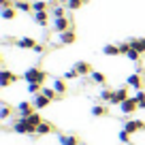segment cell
I'll return each mask as SVG.
<instances>
[{
    "mask_svg": "<svg viewBox=\"0 0 145 145\" xmlns=\"http://www.w3.org/2000/svg\"><path fill=\"white\" fill-rule=\"evenodd\" d=\"M15 45H17L19 49H32V51H36V54H43V45H39V43H36L34 39H30V36L17 39V41H15Z\"/></svg>",
    "mask_w": 145,
    "mask_h": 145,
    "instance_id": "obj_1",
    "label": "cell"
},
{
    "mask_svg": "<svg viewBox=\"0 0 145 145\" xmlns=\"http://www.w3.org/2000/svg\"><path fill=\"white\" fill-rule=\"evenodd\" d=\"M24 79H26L28 83H43L45 81V72H43L41 68L32 66V68H28V71L24 72Z\"/></svg>",
    "mask_w": 145,
    "mask_h": 145,
    "instance_id": "obj_2",
    "label": "cell"
},
{
    "mask_svg": "<svg viewBox=\"0 0 145 145\" xmlns=\"http://www.w3.org/2000/svg\"><path fill=\"white\" fill-rule=\"evenodd\" d=\"M137 109H139V100H137V98H128V100H124V103L120 105V111H122L124 115L135 113Z\"/></svg>",
    "mask_w": 145,
    "mask_h": 145,
    "instance_id": "obj_3",
    "label": "cell"
},
{
    "mask_svg": "<svg viewBox=\"0 0 145 145\" xmlns=\"http://www.w3.org/2000/svg\"><path fill=\"white\" fill-rule=\"evenodd\" d=\"M124 100H128V90L126 88H120V90H113V96H111V103L109 105H122Z\"/></svg>",
    "mask_w": 145,
    "mask_h": 145,
    "instance_id": "obj_4",
    "label": "cell"
},
{
    "mask_svg": "<svg viewBox=\"0 0 145 145\" xmlns=\"http://www.w3.org/2000/svg\"><path fill=\"white\" fill-rule=\"evenodd\" d=\"M124 130H128L130 135L132 132H139V130H145V122H141V120H128L124 124Z\"/></svg>",
    "mask_w": 145,
    "mask_h": 145,
    "instance_id": "obj_5",
    "label": "cell"
},
{
    "mask_svg": "<svg viewBox=\"0 0 145 145\" xmlns=\"http://www.w3.org/2000/svg\"><path fill=\"white\" fill-rule=\"evenodd\" d=\"M54 30H56V32H66V30H71V22H68V17H56V19H54Z\"/></svg>",
    "mask_w": 145,
    "mask_h": 145,
    "instance_id": "obj_6",
    "label": "cell"
},
{
    "mask_svg": "<svg viewBox=\"0 0 145 145\" xmlns=\"http://www.w3.org/2000/svg\"><path fill=\"white\" fill-rule=\"evenodd\" d=\"M13 81H17V75H13L11 71H2V72H0V86H2V88L11 86Z\"/></svg>",
    "mask_w": 145,
    "mask_h": 145,
    "instance_id": "obj_7",
    "label": "cell"
},
{
    "mask_svg": "<svg viewBox=\"0 0 145 145\" xmlns=\"http://www.w3.org/2000/svg\"><path fill=\"white\" fill-rule=\"evenodd\" d=\"M24 120H26V124L30 126V135H34L36 128H39V124L43 122V120L39 118V113H32V115H28V118H24Z\"/></svg>",
    "mask_w": 145,
    "mask_h": 145,
    "instance_id": "obj_8",
    "label": "cell"
},
{
    "mask_svg": "<svg viewBox=\"0 0 145 145\" xmlns=\"http://www.w3.org/2000/svg\"><path fill=\"white\" fill-rule=\"evenodd\" d=\"M17 113L22 115V118H28V115L34 113V105L32 103H19L17 105Z\"/></svg>",
    "mask_w": 145,
    "mask_h": 145,
    "instance_id": "obj_9",
    "label": "cell"
},
{
    "mask_svg": "<svg viewBox=\"0 0 145 145\" xmlns=\"http://www.w3.org/2000/svg\"><path fill=\"white\" fill-rule=\"evenodd\" d=\"M13 130H15V132H19V135H30V126L26 124V120H24V118L15 120V124H13Z\"/></svg>",
    "mask_w": 145,
    "mask_h": 145,
    "instance_id": "obj_10",
    "label": "cell"
},
{
    "mask_svg": "<svg viewBox=\"0 0 145 145\" xmlns=\"http://www.w3.org/2000/svg\"><path fill=\"white\" fill-rule=\"evenodd\" d=\"M126 83H128L130 88H135V90H141V86H143V79H141L139 72H132V75H128Z\"/></svg>",
    "mask_w": 145,
    "mask_h": 145,
    "instance_id": "obj_11",
    "label": "cell"
},
{
    "mask_svg": "<svg viewBox=\"0 0 145 145\" xmlns=\"http://www.w3.org/2000/svg\"><path fill=\"white\" fill-rule=\"evenodd\" d=\"M49 103H51V100L47 98V96H43V94H34V100H32V105H34L36 109H45Z\"/></svg>",
    "mask_w": 145,
    "mask_h": 145,
    "instance_id": "obj_12",
    "label": "cell"
},
{
    "mask_svg": "<svg viewBox=\"0 0 145 145\" xmlns=\"http://www.w3.org/2000/svg\"><path fill=\"white\" fill-rule=\"evenodd\" d=\"M60 43H62V45H72V43H75V32L72 30L60 32Z\"/></svg>",
    "mask_w": 145,
    "mask_h": 145,
    "instance_id": "obj_13",
    "label": "cell"
},
{
    "mask_svg": "<svg viewBox=\"0 0 145 145\" xmlns=\"http://www.w3.org/2000/svg\"><path fill=\"white\" fill-rule=\"evenodd\" d=\"M13 7L17 11H22V13H30V11H32V5H30V2H26V0H15Z\"/></svg>",
    "mask_w": 145,
    "mask_h": 145,
    "instance_id": "obj_14",
    "label": "cell"
},
{
    "mask_svg": "<svg viewBox=\"0 0 145 145\" xmlns=\"http://www.w3.org/2000/svg\"><path fill=\"white\" fill-rule=\"evenodd\" d=\"M2 19H15V15H17V9H15V7H2Z\"/></svg>",
    "mask_w": 145,
    "mask_h": 145,
    "instance_id": "obj_15",
    "label": "cell"
},
{
    "mask_svg": "<svg viewBox=\"0 0 145 145\" xmlns=\"http://www.w3.org/2000/svg\"><path fill=\"white\" fill-rule=\"evenodd\" d=\"M109 113V107H105V105H96V107H92V115L94 118H103V115Z\"/></svg>",
    "mask_w": 145,
    "mask_h": 145,
    "instance_id": "obj_16",
    "label": "cell"
},
{
    "mask_svg": "<svg viewBox=\"0 0 145 145\" xmlns=\"http://www.w3.org/2000/svg\"><path fill=\"white\" fill-rule=\"evenodd\" d=\"M130 47H132V49H137L139 54H143V51H145V39H132Z\"/></svg>",
    "mask_w": 145,
    "mask_h": 145,
    "instance_id": "obj_17",
    "label": "cell"
},
{
    "mask_svg": "<svg viewBox=\"0 0 145 145\" xmlns=\"http://www.w3.org/2000/svg\"><path fill=\"white\" fill-rule=\"evenodd\" d=\"M103 54L105 56H120L122 51H120V45H105L103 47Z\"/></svg>",
    "mask_w": 145,
    "mask_h": 145,
    "instance_id": "obj_18",
    "label": "cell"
},
{
    "mask_svg": "<svg viewBox=\"0 0 145 145\" xmlns=\"http://www.w3.org/2000/svg\"><path fill=\"white\" fill-rule=\"evenodd\" d=\"M51 130H54V126H51L49 122H41L39 128H36V135H49Z\"/></svg>",
    "mask_w": 145,
    "mask_h": 145,
    "instance_id": "obj_19",
    "label": "cell"
},
{
    "mask_svg": "<svg viewBox=\"0 0 145 145\" xmlns=\"http://www.w3.org/2000/svg\"><path fill=\"white\" fill-rule=\"evenodd\" d=\"M77 137H72V135H62L60 137V145H77Z\"/></svg>",
    "mask_w": 145,
    "mask_h": 145,
    "instance_id": "obj_20",
    "label": "cell"
},
{
    "mask_svg": "<svg viewBox=\"0 0 145 145\" xmlns=\"http://www.w3.org/2000/svg\"><path fill=\"white\" fill-rule=\"evenodd\" d=\"M34 22L39 24V26H45V24H47V11H39V13H34Z\"/></svg>",
    "mask_w": 145,
    "mask_h": 145,
    "instance_id": "obj_21",
    "label": "cell"
},
{
    "mask_svg": "<svg viewBox=\"0 0 145 145\" xmlns=\"http://www.w3.org/2000/svg\"><path fill=\"white\" fill-rule=\"evenodd\" d=\"M75 71H77L79 75H88V72H90V64L88 62H77L75 64Z\"/></svg>",
    "mask_w": 145,
    "mask_h": 145,
    "instance_id": "obj_22",
    "label": "cell"
},
{
    "mask_svg": "<svg viewBox=\"0 0 145 145\" xmlns=\"http://www.w3.org/2000/svg\"><path fill=\"white\" fill-rule=\"evenodd\" d=\"M126 58H128V60H130V62H139V58H141V54H139V51H137V49H132V47H130V49H128V51H126Z\"/></svg>",
    "mask_w": 145,
    "mask_h": 145,
    "instance_id": "obj_23",
    "label": "cell"
},
{
    "mask_svg": "<svg viewBox=\"0 0 145 145\" xmlns=\"http://www.w3.org/2000/svg\"><path fill=\"white\" fill-rule=\"evenodd\" d=\"M92 81H94V83H98V86H105L107 77H105L103 72H92Z\"/></svg>",
    "mask_w": 145,
    "mask_h": 145,
    "instance_id": "obj_24",
    "label": "cell"
},
{
    "mask_svg": "<svg viewBox=\"0 0 145 145\" xmlns=\"http://www.w3.org/2000/svg\"><path fill=\"white\" fill-rule=\"evenodd\" d=\"M83 2H88V0H66V7H68L71 11H75V9H79Z\"/></svg>",
    "mask_w": 145,
    "mask_h": 145,
    "instance_id": "obj_25",
    "label": "cell"
},
{
    "mask_svg": "<svg viewBox=\"0 0 145 145\" xmlns=\"http://www.w3.org/2000/svg\"><path fill=\"white\" fill-rule=\"evenodd\" d=\"M54 90L58 92V94H64V92H66V86H64L62 79H56V81H54Z\"/></svg>",
    "mask_w": 145,
    "mask_h": 145,
    "instance_id": "obj_26",
    "label": "cell"
},
{
    "mask_svg": "<svg viewBox=\"0 0 145 145\" xmlns=\"http://www.w3.org/2000/svg\"><path fill=\"white\" fill-rule=\"evenodd\" d=\"M41 94H43V96H47L49 100H54L56 96H58V92H56V90H51V88H43V90H41Z\"/></svg>",
    "mask_w": 145,
    "mask_h": 145,
    "instance_id": "obj_27",
    "label": "cell"
},
{
    "mask_svg": "<svg viewBox=\"0 0 145 145\" xmlns=\"http://www.w3.org/2000/svg\"><path fill=\"white\" fill-rule=\"evenodd\" d=\"M43 88H41V83H28V92L30 94H39Z\"/></svg>",
    "mask_w": 145,
    "mask_h": 145,
    "instance_id": "obj_28",
    "label": "cell"
},
{
    "mask_svg": "<svg viewBox=\"0 0 145 145\" xmlns=\"http://www.w3.org/2000/svg\"><path fill=\"white\" fill-rule=\"evenodd\" d=\"M135 98L139 100V109H143V111H145V92H137Z\"/></svg>",
    "mask_w": 145,
    "mask_h": 145,
    "instance_id": "obj_29",
    "label": "cell"
},
{
    "mask_svg": "<svg viewBox=\"0 0 145 145\" xmlns=\"http://www.w3.org/2000/svg\"><path fill=\"white\" fill-rule=\"evenodd\" d=\"M32 11H34V13H39V11H45V2H41V0L32 2Z\"/></svg>",
    "mask_w": 145,
    "mask_h": 145,
    "instance_id": "obj_30",
    "label": "cell"
},
{
    "mask_svg": "<svg viewBox=\"0 0 145 145\" xmlns=\"http://www.w3.org/2000/svg\"><path fill=\"white\" fill-rule=\"evenodd\" d=\"M79 77V72L75 71V68H72V71H66L64 72V79H66V81H71V79H77Z\"/></svg>",
    "mask_w": 145,
    "mask_h": 145,
    "instance_id": "obj_31",
    "label": "cell"
},
{
    "mask_svg": "<svg viewBox=\"0 0 145 145\" xmlns=\"http://www.w3.org/2000/svg\"><path fill=\"white\" fill-rule=\"evenodd\" d=\"M51 15H54V17H64V7H54V9H51Z\"/></svg>",
    "mask_w": 145,
    "mask_h": 145,
    "instance_id": "obj_32",
    "label": "cell"
},
{
    "mask_svg": "<svg viewBox=\"0 0 145 145\" xmlns=\"http://www.w3.org/2000/svg\"><path fill=\"white\" fill-rule=\"evenodd\" d=\"M111 96H113V92H109V90H103V92H100V98H103L105 103H111Z\"/></svg>",
    "mask_w": 145,
    "mask_h": 145,
    "instance_id": "obj_33",
    "label": "cell"
},
{
    "mask_svg": "<svg viewBox=\"0 0 145 145\" xmlns=\"http://www.w3.org/2000/svg\"><path fill=\"white\" fill-rule=\"evenodd\" d=\"M9 115H11V109L7 107V105H2V109H0V118H2V120H7Z\"/></svg>",
    "mask_w": 145,
    "mask_h": 145,
    "instance_id": "obj_34",
    "label": "cell"
},
{
    "mask_svg": "<svg viewBox=\"0 0 145 145\" xmlns=\"http://www.w3.org/2000/svg\"><path fill=\"white\" fill-rule=\"evenodd\" d=\"M128 139H130V132H128V130L120 132V143H128Z\"/></svg>",
    "mask_w": 145,
    "mask_h": 145,
    "instance_id": "obj_35",
    "label": "cell"
},
{
    "mask_svg": "<svg viewBox=\"0 0 145 145\" xmlns=\"http://www.w3.org/2000/svg\"><path fill=\"white\" fill-rule=\"evenodd\" d=\"M0 5H2V7H9V0H0Z\"/></svg>",
    "mask_w": 145,
    "mask_h": 145,
    "instance_id": "obj_36",
    "label": "cell"
}]
</instances>
